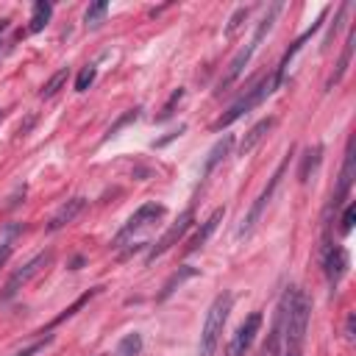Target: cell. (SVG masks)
<instances>
[{
	"label": "cell",
	"instance_id": "cell-15",
	"mask_svg": "<svg viewBox=\"0 0 356 356\" xmlns=\"http://www.w3.org/2000/svg\"><path fill=\"white\" fill-rule=\"evenodd\" d=\"M22 234V225L19 222H6L3 228H0V264L8 259V253L14 250V242H17V236Z\"/></svg>",
	"mask_w": 356,
	"mask_h": 356
},
{
	"label": "cell",
	"instance_id": "cell-29",
	"mask_svg": "<svg viewBox=\"0 0 356 356\" xmlns=\"http://www.w3.org/2000/svg\"><path fill=\"white\" fill-rule=\"evenodd\" d=\"M3 117H6V111H0V120H3Z\"/></svg>",
	"mask_w": 356,
	"mask_h": 356
},
{
	"label": "cell",
	"instance_id": "cell-12",
	"mask_svg": "<svg viewBox=\"0 0 356 356\" xmlns=\"http://www.w3.org/2000/svg\"><path fill=\"white\" fill-rule=\"evenodd\" d=\"M273 125H275V120H273V117H267V120H259V122H256V125H253V128L245 134V139L239 142V156H248V153H253V150H256V145H259V142L267 136V131H270Z\"/></svg>",
	"mask_w": 356,
	"mask_h": 356
},
{
	"label": "cell",
	"instance_id": "cell-10",
	"mask_svg": "<svg viewBox=\"0 0 356 356\" xmlns=\"http://www.w3.org/2000/svg\"><path fill=\"white\" fill-rule=\"evenodd\" d=\"M323 267H325V278H328V284L337 286L339 278L345 275V267H348V256H345V250L337 248V245H328V248H325V256H323Z\"/></svg>",
	"mask_w": 356,
	"mask_h": 356
},
{
	"label": "cell",
	"instance_id": "cell-4",
	"mask_svg": "<svg viewBox=\"0 0 356 356\" xmlns=\"http://www.w3.org/2000/svg\"><path fill=\"white\" fill-rule=\"evenodd\" d=\"M278 11H281V3H273L270 8H267V14L261 17V22H259V28H256V33H253V39H250V44L248 47H242L236 56H234V61L228 64V72L222 75V81H220V89L222 86H231L239 75H242V70L248 67V61H250V56L256 53V47H259V42L264 39V33L270 31V25H273V19L278 17Z\"/></svg>",
	"mask_w": 356,
	"mask_h": 356
},
{
	"label": "cell",
	"instance_id": "cell-20",
	"mask_svg": "<svg viewBox=\"0 0 356 356\" xmlns=\"http://www.w3.org/2000/svg\"><path fill=\"white\" fill-rule=\"evenodd\" d=\"M320 153H323L320 145H314V150L309 147V150L303 153V164H300V170H298V178H300V181H309V172L317 170V164H320Z\"/></svg>",
	"mask_w": 356,
	"mask_h": 356
},
{
	"label": "cell",
	"instance_id": "cell-18",
	"mask_svg": "<svg viewBox=\"0 0 356 356\" xmlns=\"http://www.w3.org/2000/svg\"><path fill=\"white\" fill-rule=\"evenodd\" d=\"M192 275H195V267H178V273H172V275L167 278V284H164L159 300H167V298L175 292V286H181V284H184L186 278H192Z\"/></svg>",
	"mask_w": 356,
	"mask_h": 356
},
{
	"label": "cell",
	"instance_id": "cell-24",
	"mask_svg": "<svg viewBox=\"0 0 356 356\" xmlns=\"http://www.w3.org/2000/svg\"><path fill=\"white\" fill-rule=\"evenodd\" d=\"M64 81H67V70H58V72H56V75L42 86V92H39V95H42V97H53V95L61 89V83H64Z\"/></svg>",
	"mask_w": 356,
	"mask_h": 356
},
{
	"label": "cell",
	"instance_id": "cell-26",
	"mask_svg": "<svg viewBox=\"0 0 356 356\" xmlns=\"http://www.w3.org/2000/svg\"><path fill=\"white\" fill-rule=\"evenodd\" d=\"M353 220H356V206H353V203H348V206H345V211H342V225H339V228H342V234H348V231L353 228Z\"/></svg>",
	"mask_w": 356,
	"mask_h": 356
},
{
	"label": "cell",
	"instance_id": "cell-6",
	"mask_svg": "<svg viewBox=\"0 0 356 356\" xmlns=\"http://www.w3.org/2000/svg\"><path fill=\"white\" fill-rule=\"evenodd\" d=\"M50 259H53L50 253H39V256H33V259H31L25 267H19V270H17V273L8 278L6 289H3V298H6V300H8V298H14V295H17V292H19V289H22V286L31 281V278H36V275H39V273H42V270L50 264Z\"/></svg>",
	"mask_w": 356,
	"mask_h": 356
},
{
	"label": "cell",
	"instance_id": "cell-17",
	"mask_svg": "<svg viewBox=\"0 0 356 356\" xmlns=\"http://www.w3.org/2000/svg\"><path fill=\"white\" fill-rule=\"evenodd\" d=\"M353 42H356V33L350 31L348 33V42H345V50H342V56H339V64H337V72L328 78V89H334L339 81H342V75H345V70H348V64H350V53H353Z\"/></svg>",
	"mask_w": 356,
	"mask_h": 356
},
{
	"label": "cell",
	"instance_id": "cell-11",
	"mask_svg": "<svg viewBox=\"0 0 356 356\" xmlns=\"http://www.w3.org/2000/svg\"><path fill=\"white\" fill-rule=\"evenodd\" d=\"M83 209H86V200H83V197H72V200H67V203H64V206H61V209H58V211L50 217L47 228H50V231L64 228V225H67V222H72V220H75V217H78Z\"/></svg>",
	"mask_w": 356,
	"mask_h": 356
},
{
	"label": "cell",
	"instance_id": "cell-22",
	"mask_svg": "<svg viewBox=\"0 0 356 356\" xmlns=\"http://www.w3.org/2000/svg\"><path fill=\"white\" fill-rule=\"evenodd\" d=\"M106 11H108V3H103V0L95 3V6H89V8H86V17H83V19H86V28H97Z\"/></svg>",
	"mask_w": 356,
	"mask_h": 356
},
{
	"label": "cell",
	"instance_id": "cell-8",
	"mask_svg": "<svg viewBox=\"0 0 356 356\" xmlns=\"http://www.w3.org/2000/svg\"><path fill=\"white\" fill-rule=\"evenodd\" d=\"M189 225H192V211H184V214L178 217V222H172V225L164 231V236H161V239H159V242L150 248V253H147V261H153L156 256L167 253V250H170V248H172V245H175V242H178V239L186 234V228H189Z\"/></svg>",
	"mask_w": 356,
	"mask_h": 356
},
{
	"label": "cell",
	"instance_id": "cell-1",
	"mask_svg": "<svg viewBox=\"0 0 356 356\" xmlns=\"http://www.w3.org/2000/svg\"><path fill=\"white\" fill-rule=\"evenodd\" d=\"M281 309H284V345H286V353L289 356H298L300 345H303V334H306V325H309V312H312V303L309 298L300 292V289H289L281 300Z\"/></svg>",
	"mask_w": 356,
	"mask_h": 356
},
{
	"label": "cell",
	"instance_id": "cell-16",
	"mask_svg": "<svg viewBox=\"0 0 356 356\" xmlns=\"http://www.w3.org/2000/svg\"><path fill=\"white\" fill-rule=\"evenodd\" d=\"M222 214H225V211H222V209H217V211H214V214H211V217H209V220L203 222V228H200V231H197V234H195V236L189 239V245H186V250H197V248H200V245H203V242H206V239H209V236L214 234V228L220 225V220H222Z\"/></svg>",
	"mask_w": 356,
	"mask_h": 356
},
{
	"label": "cell",
	"instance_id": "cell-3",
	"mask_svg": "<svg viewBox=\"0 0 356 356\" xmlns=\"http://www.w3.org/2000/svg\"><path fill=\"white\" fill-rule=\"evenodd\" d=\"M281 81H284V78H281L278 72L267 75V78H264V81H261L256 89H250L245 97H239V100H236V103H234V106H231V108H228V111H225L220 120H214V125H211V128H214V131H220V128H228L234 120H239L242 114H248L250 108H256L261 100H267V97H270V95H273L278 86H281Z\"/></svg>",
	"mask_w": 356,
	"mask_h": 356
},
{
	"label": "cell",
	"instance_id": "cell-13",
	"mask_svg": "<svg viewBox=\"0 0 356 356\" xmlns=\"http://www.w3.org/2000/svg\"><path fill=\"white\" fill-rule=\"evenodd\" d=\"M350 184H353V147H348V153H345V164H342V172H339V186H337V192L331 197V206L334 209L348 197Z\"/></svg>",
	"mask_w": 356,
	"mask_h": 356
},
{
	"label": "cell",
	"instance_id": "cell-5",
	"mask_svg": "<svg viewBox=\"0 0 356 356\" xmlns=\"http://www.w3.org/2000/svg\"><path fill=\"white\" fill-rule=\"evenodd\" d=\"M286 164H289V153L284 156V161L275 167V172H273V178H270V184L264 186V192L256 197V203L250 206V211L242 217V225L236 228V236L242 239V236H248L250 231H253V225L259 222V217H261V211L267 209V203H270V197L275 195V189H278V184H281V178H284V172H286Z\"/></svg>",
	"mask_w": 356,
	"mask_h": 356
},
{
	"label": "cell",
	"instance_id": "cell-19",
	"mask_svg": "<svg viewBox=\"0 0 356 356\" xmlns=\"http://www.w3.org/2000/svg\"><path fill=\"white\" fill-rule=\"evenodd\" d=\"M50 14H53V6H50V3H36V6H33V17H31L28 31H31V33H39V31L50 22Z\"/></svg>",
	"mask_w": 356,
	"mask_h": 356
},
{
	"label": "cell",
	"instance_id": "cell-9",
	"mask_svg": "<svg viewBox=\"0 0 356 356\" xmlns=\"http://www.w3.org/2000/svg\"><path fill=\"white\" fill-rule=\"evenodd\" d=\"M164 214V206L161 203H145V206H139L134 214H131V220L125 222V228L120 231V236H117V242L122 239V236H128V234H134L136 228H145L147 222H156L159 217Z\"/></svg>",
	"mask_w": 356,
	"mask_h": 356
},
{
	"label": "cell",
	"instance_id": "cell-23",
	"mask_svg": "<svg viewBox=\"0 0 356 356\" xmlns=\"http://www.w3.org/2000/svg\"><path fill=\"white\" fill-rule=\"evenodd\" d=\"M95 75H97V72H95V67H92V64H86V67L78 72V78H75V92H86V89L95 83Z\"/></svg>",
	"mask_w": 356,
	"mask_h": 356
},
{
	"label": "cell",
	"instance_id": "cell-14",
	"mask_svg": "<svg viewBox=\"0 0 356 356\" xmlns=\"http://www.w3.org/2000/svg\"><path fill=\"white\" fill-rule=\"evenodd\" d=\"M231 145H234V136H222V139L209 150V156H206V161H203V170H200V175H203V178H206V175H209V172H211V170H214V167L228 156Z\"/></svg>",
	"mask_w": 356,
	"mask_h": 356
},
{
	"label": "cell",
	"instance_id": "cell-2",
	"mask_svg": "<svg viewBox=\"0 0 356 356\" xmlns=\"http://www.w3.org/2000/svg\"><path fill=\"white\" fill-rule=\"evenodd\" d=\"M231 303H234V298L225 292V295H217L214 303L209 306V312H206V323H203V331H200L197 356H211V353L217 350V342H220L222 325H225V320H228Z\"/></svg>",
	"mask_w": 356,
	"mask_h": 356
},
{
	"label": "cell",
	"instance_id": "cell-7",
	"mask_svg": "<svg viewBox=\"0 0 356 356\" xmlns=\"http://www.w3.org/2000/svg\"><path fill=\"white\" fill-rule=\"evenodd\" d=\"M259 328H261V312L248 314V320L236 328V334H234V337H231V342H228V356H245V353H248V348L253 345V339H256Z\"/></svg>",
	"mask_w": 356,
	"mask_h": 356
},
{
	"label": "cell",
	"instance_id": "cell-25",
	"mask_svg": "<svg viewBox=\"0 0 356 356\" xmlns=\"http://www.w3.org/2000/svg\"><path fill=\"white\" fill-rule=\"evenodd\" d=\"M181 97H184V89H175V92L170 95V100L164 103V108H161V114H159V120H167V117H172V111H175V106L181 103Z\"/></svg>",
	"mask_w": 356,
	"mask_h": 356
},
{
	"label": "cell",
	"instance_id": "cell-27",
	"mask_svg": "<svg viewBox=\"0 0 356 356\" xmlns=\"http://www.w3.org/2000/svg\"><path fill=\"white\" fill-rule=\"evenodd\" d=\"M245 17H248V8H236V14L231 17V22H228V31H225V33H228V36H234V33L239 31V25H242V19H245Z\"/></svg>",
	"mask_w": 356,
	"mask_h": 356
},
{
	"label": "cell",
	"instance_id": "cell-21",
	"mask_svg": "<svg viewBox=\"0 0 356 356\" xmlns=\"http://www.w3.org/2000/svg\"><path fill=\"white\" fill-rule=\"evenodd\" d=\"M139 350H142V337H139V334L122 337V342H120V348H117L120 356H136Z\"/></svg>",
	"mask_w": 356,
	"mask_h": 356
},
{
	"label": "cell",
	"instance_id": "cell-28",
	"mask_svg": "<svg viewBox=\"0 0 356 356\" xmlns=\"http://www.w3.org/2000/svg\"><path fill=\"white\" fill-rule=\"evenodd\" d=\"M44 345H47V339H44V342H33L31 348H22V350H17V356H31V353H36V350H42Z\"/></svg>",
	"mask_w": 356,
	"mask_h": 356
}]
</instances>
